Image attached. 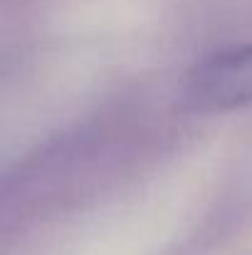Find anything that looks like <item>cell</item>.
Segmentation results:
<instances>
[{
    "label": "cell",
    "instance_id": "obj_1",
    "mask_svg": "<svg viewBox=\"0 0 252 255\" xmlns=\"http://www.w3.org/2000/svg\"><path fill=\"white\" fill-rule=\"evenodd\" d=\"M185 99L200 112H225L252 104V42L218 50L185 77Z\"/></svg>",
    "mask_w": 252,
    "mask_h": 255
}]
</instances>
